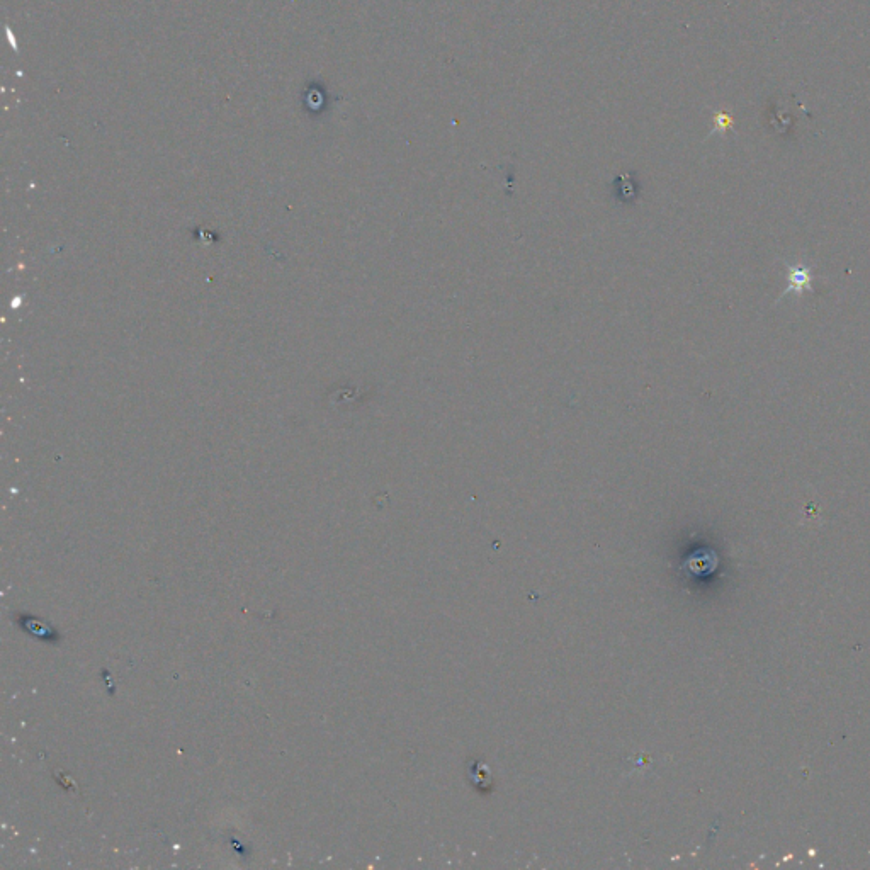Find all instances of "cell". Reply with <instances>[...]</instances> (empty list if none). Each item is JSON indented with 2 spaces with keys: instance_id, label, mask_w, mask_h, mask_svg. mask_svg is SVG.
I'll return each mask as SVG.
<instances>
[{
  "instance_id": "1",
  "label": "cell",
  "mask_w": 870,
  "mask_h": 870,
  "mask_svg": "<svg viewBox=\"0 0 870 870\" xmlns=\"http://www.w3.org/2000/svg\"><path fill=\"white\" fill-rule=\"evenodd\" d=\"M787 281H789V286H787L786 291L782 293V296H786V294H797V296H801V294L806 293H814L813 286V272L809 269L808 266H791L787 269Z\"/></svg>"
},
{
  "instance_id": "2",
  "label": "cell",
  "mask_w": 870,
  "mask_h": 870,
  "mask_svg": "<svg viewBox=\"0 0 870 870\" xmlns=\"http://www.w3.org/2000/svg\"><path fill=\"white\" fill-rule=\"evenodd\" d=\"M24 621L28 622L29 633L34 634V636H40L41 639H45V641H57V639H53V636H57V631H53L51 628H43L38 621L34 619V624L29 619L28 616H23Z\"/></svg>"
}]
</instances>
